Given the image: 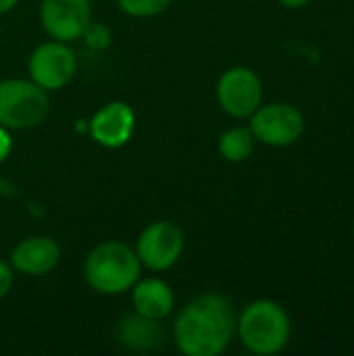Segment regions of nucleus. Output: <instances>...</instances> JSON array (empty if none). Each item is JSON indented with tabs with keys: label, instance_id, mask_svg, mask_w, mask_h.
<instances>
[{
	"label": "nucleus",
	"instance_id": "f03ea898",
	"mask_svg": "<svg viewBox=\"0 0 354 356\" xmlns=\"http://www.w3.org/2000/svg\"><path fill=\"white\" fill-rule=\"evenodd\" d=\"M236 332L248 353L271 356L288 346L292 323L280 302L261 298L244 307V311L236 319Z\"/></svg>",
	"mask_w": 354,
	"mask_h": 356
},
{
	"label": "nucleus",
	"instance_id": "f3484780",
	"mask_svg": "<svg viewBox=\"0 0 354 356\" xmlns=\"http://www.w3.org/2000/svg\"><path fill=\"white\" fill-rule=\"evenodd\" d=\"M10 148H13L10 134H8V129H6V127H2V125H0V163L8 156Z\"/></svg>",
	"mask_w": 354,
	"mask_h": 356
},
{
	"label": "nucleus",
	"instance_id": "6ab92c4d",
	"mask_svg": "<svg viewBox=\"0 0 354 356\" xmlns=\"http://www.w3.org/2000/svg\"><path fill=\"white\" fill-rule=\"evenodd\" d=\"M17 2H19V0H0V15L13 10V8L17 6Z\"/></svg>",
	"mask_w": 354,
	"mask_h": 356
},
{
	"label": "nucleus",
	"instance_id": "f8f14e48",
	"mask_svg": "<svg viewBox=\"0 0 354 356\" xmlns=\"http://www.w3.org/2000/svg\"><path fill=\"white\" fill-rule=\"evenodd\" d=\"M131 302H134V311L140 317L152 319V321H161L165 317H169V313L173 311L175 305V296L173 290L169 288V284H165L163 280H138L131 288Z\"/></svg>",
	"mask_w": 354,
	"mask_h": 356
},
{
	"label": "nucleus",
	"instance_id": "39448f33",
	"mask_svg": "<svg viewBox=\"0 0 354 356\" xmlns=\"http://www.w3.org/2000/svg\"><path fill=\"white\" fill-rule=\"evenodd\" d=\"M248 119L255 140L265 146L286 148L296 144L305 134V115L288 102L261 104Z\"/></svg>",
	"mask_w": 354,
	"mask_h": 356
},
{
	"label": "nucleus",
	"instance_id": "f257e3e1",
	"mask_svg": "<svg viewBox=\"0 0 354 356\" xmlns=\"http://www.w3.org/2000/svg\"><path fill=\"white\" fill-rule=\"evenodd\" d=\"M234 305L217 292L190 300L175 319L173 338L186 356H219L236 334Z\"/></svg>",
	"mask_w": 354,
	"mask_h": 356
},
{
	"label": "nucleus",
	"instance_id": "1a4fd4ad",
	"mask_svg": "<svg viewBox=\"0 0 354 356\" xmlns=\"http://www.w3.org/2000/svg\"><path fill=\"white\" fill-rule=\"evenodd\" d=\"M90 0H42L40 21L44 31L58 42H75L90 27Z\"/></svg>",
	"mask_w": 354,
	"mask_h": 356
},
{
	"label": "nucleus",
	"instance_id": "a211bd4d",
	"mask_svg": "<svg viewBox=\"0 0 354 356\" xmlns=\"http://www.w3.org/2000/svg\"><path fill=\"white\" fill-rule=\"evenodd\" d=\"M282 6H286V8H303V6H307L311 0H277Z\"/></svg>",
	"mask_w": 354,
	"mask_h": 356
},
{
	"label": "nucleus",
	"instance_id": "423d86ee",
	"mask_svg": "<svg viewBox=\"0 0 354 356\" xmlns=\"http://www.w3.org/2000/svg\"><path fill=\"white\" fill-rule=\"evenodd\" d=\"M29 79L38 83L42 90H61L65 88L77 73L75 52L67 46V42L50 40L40 44L27 63Z\"/></svg>",
	"mask_w": 354,
	"mask_h": 356
},
{
	"label": "nucleus",
	"instance_id": "dca6fc26",
	"mask_svg": "<svg viewBox=\"0 0 354 356\" xmlns=\"http://www.w3.org/2000/svg\"><path fill=\"white\" fill-rule=\"evenodd\" d=\"M13 288V269L0 259V300L10 292Z\"/></svg>",
	"mask_w": 354,
	"mask_h": 356
},
{
	"label": "nucleus",
	"instance_id": "aec40b11",
	"mask_svg": "<svg viewBox=\"0 0 354 356\" xmlns=\"http://www.w3.org/2000/svg\"><path fill=\"white\" fill-rule=\"evenodd\" d=\"M353 234H354V225H353Z\"/></svg>",
	"mask_w": 354,
	"mask_h": 356
},
{
	"label": "nucleus",
	"instance_id": "4468645a",
	"mask_svg": "<svg viewBox=\"0 0 354 356\" xmlns=\"http://www.w3.org/2000/svg\"><path fill=\"white\" fill-rule=\"evenodd\" d=\"M255 142L257 140L250 127L236 125L223 131V136L219 138V152L230 163H244L255 152Z\"/></svg>",
	"mask_w": 354,
	"mask_h": 356
},
{
	"label": "nucleus",
	"instance_id": "0eeeda50",
	"mask_svg": "<svg viewBox=\"0 0 354 356\" xmlns=\"http://www.w3.org/2000/svg\"><path fill=\"white\" fill-rule=\"evenodd\" d=\"M217 102L234 119H248L263 104L261 77L248 67L227 69L217 83Z\"/></svg>",
	"mask_w": 354,
	"mask_h": 356
},
{
	"label": "nucleus",
	"instance_id": "2eb2a0df",
	"mask_svg": "<svg viewBox=\"0 0 354 356\" xmlns=\"http://www.w3.org/2000/svg\"><path fill=\"white\" fill-rule=\"evenodd\" d=\"M117 4L129 17L146 19V17L161 15L171 4V0H117Z\"/></svg>",
	"mask_w": 354,
	"mask_h": 356
},
{
	"label": "nucleus",
	"instance_id": "6e6552de",
	"mask_svg": "<svg viewBox=\"0 0 354 356\" xmlns=\"http://www.w3.org/2000/svg\"><path fill=\"white\" fill-rule=\"evenodd\" d=\"M184 244V234L175 223L154 221L140 234L136 254L144 267L152 271H167L179 261Z\"/></svg>",
	"mask_w": 354,
	"mask_h": 356
},
{
	"label": "nucleus",
	"instance_id": "9b49d317",
	"mask_svg": "<svg viewBox=\"0 0 354 356\" xmlns=\"http://www.w3.org/2000/svg\"><path fill=\"white\" fill-rule=\"evenodd\" d=\"M61 261L58 244L48 236H31L21 240L10 252V265L23 275H46Z\"/></svg>",
	"mask_w": 354,
	"mask_h": 356
},
{
	"label": "nucleus",
	"instance_id": "20e7f679",
	"mask_svg": "<svg viewBox=\"0 0 354 356\" xmlns=\"http://www.w3.org/2000/svg\"><path fill=\"white\" fill-rule=\"evenodd\" d=\"M50 113V100L31 79L0 81V125L6 129H29Z\"/></svg>",
	"mask_w": 354,
	"mask_h": 356
},
{
	"label": "nucleus",
	"instance_id": "ddd939ff",
	"mask_svg": "<svg viewBox=\"0 0 354 356\" xmlns=\"http://www.w3.org/2000/svg\"><path fill=\"white\" fill-rule=\"evenodd\" d=\"M117 332H119L121 344H125L131 350H150L161 342V330L156 321L140 317L138 313L125 317L119 323Z\"/></svg>",
	"mask_w": 354,
	"mask_h": 356
},
{
	"label": "nucleus",
	"instance_id": "7ed1b4c3",
	"mask_svg": "<svg viewBox=\"0 0 354 356\" xmlns=\"http://www.w3.org/2000/svg\"><path fill=\"white\" fill-rule=\"evenodd\" d=\"M142 263L127 244L123 242H102L86 259L83 277L88 286L104 296L123 294L134 288L140 280Z\"/></svg>",
	"mask_w": 354,
	"mask_h": 356
},
{
	"label": "nucleus",
	"instance_id": "9d476101",
	"mask_svg": "<svg viewBox=\"0 0 354 356\" xmlns=\"http://www.w3.org/2000/svg\"><path fill=\"white\" fill-rule=\"evenodd\" d=\"M136 129V113L127 102L113 100L104 104L90 121L92 138L104 148L125 146Z\"/></svg>",
	"mask_w": 354,
	"mask_h": 356
}]
</instances>
